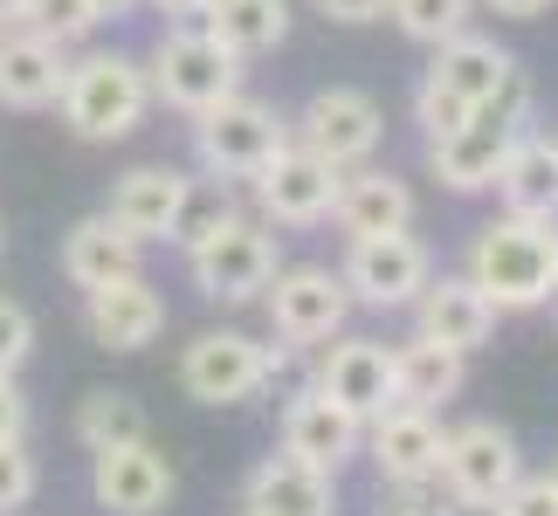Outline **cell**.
<instances>
[{"mask_svg":"<svg viewBox=\"0 0 558 516\" xmlns=\"http://www.w3.org/2000/svg\"><path fill=\"white\" fill-rule=\"evenodd\" d=\"M414 118H421V132H427V138H448V132H462V124L476 118V103L456 97V90H448V83H435V76H421V90H414Z\"/></svg>","mask_w":558,"mask_h":516,"instance_id":"cell-31","label":"cell"},{"mask_svg":"<svg viewBox=\"0 0 558 516\" xmlns=\"http://www.w3.org/2000/svg\"><path fill=\"white\" fill-rule=\"evenodd\" d=\"M379 138H386V118H379V103L366 90H352V83H331V90H317L304 103V118H296V145H311L317 159H331V165H366L379 152Z\"/></svg>","mask_w":558,"mask_h":516,"instance_id":"cell-11","label":"cell"},{"mask_svg":"<svg viewBox=\"0 0 558 516\" xmlns=\"http://www.w3.org/2000/svg\"><path fill=\"white\" fill-rule=\"evenodd\" d=\"M551 152H558V138H551Z\"/></svg>","mask_w":558,"mask_h":516,"instance_id":"cell-45","label":"cell"},{"mask_svg":"<svg viewBox=\"0 0 558 516\" xmlns=\"http://www.w3.org/2000/svg\"><path fill=\"white\" fill-rule=\"evenodd\" d=\"M180 385L201 406H242L263 393V344L248 331H201L180 352Z\"/></svg>","mask_w":558,"mask_h":516,"instance_id":"cell-12","label":"cell"},{"mask_svg":"<svg viewBox=\"0 0 558 516\" xmlns=\"http://www.w3.org/2000/svg\"><path fill=\"white\" fill-rule=\"evenodd\" d=\"M276 269H283L276 262V234L269 221H248V213H228V221H214L207 234L186 242V275L207 304H255Z\"/></svg>","mask_w":558,"mask_h":516,"instance_id":"cell-4","label":"cell"},{"mask_svg":"<svg viewBox=\"0 0 558 516\" xmlns=\"http://www.w3.org/2000/svg\"><path fill=\"white\" fill-rule=\"evenodd\" d=\"M524 118H531V90H524V76H510L504 90L462 124V132L427 138V165H435V180L448 193H489L497 172H504V159H510V145L524 138Z\"/></svg>","mask_w":558,"mask_h":516,"instance_id":"cell-3","label":"cell"},{"mask_svg":"<svg viewBox=\"0 0 558 516\" xmlns=\"http://www.w3.org/2000/svg\"><path fill=\"white\" fill-rule=\"evenodd\" d=\"M186 193H193V180L180 165H132L111 186V207L104 213H111L124 234H138V242H173L180 213H186Z\"/></svg>","mask_w":558,"mask_h":516,"instance_id":"cell-17","label":"cell"},{"mask_svg":"<svg viewBox=\"0 0 558 516\" xmlns=\"http://www.w3.org/2000/svg\"><path fill=\"white\" fill-rule=\"evenodd\" d=\"M338 275H345L352 304H366V310H407L427 290V275H435V255H427V242H414L407 228L359 234V242H345V269H338Z\"/></svg>","mask_w":558,"mask_h":516,"instance_id":"cell-7","label":"cell"},{"mask_svg":"<svg viewBox=\"0 0 558 516\" xmlns=\"http://www.w3.org/2000/svg\"><path fill=\"white\" fill-rule=\"evenodd\" d=\"M441 516H497V503H469V496H448Z\"/></svg>","mask_w":558,"mask_h":516,"instance_id":"cell-42","label":"cell"},{"mask_svg":"<svg viewBox=\"0 0 558 516\" xmlns=\"http://www.w3.org/2000/svg\"><path fill=\"white\" fill-rule=\"evenodd\" d=\"M331 221L345 242L359 234H393V228H414V193H407L400 172H379V165H352L345 180H338V207Z\"/></svg>","mask_w":558,"mask_h":516,"instance_id":"cell-22","label":"cell"},{"mask_svg":"<svg viewBox=\"0 0 558 516\" xmlns=\"http://www.w3.org/2000/svg\"><path fill=\"white\" fill-rule=\"evenodd\" d=\"M263 296H269V324H276V337H290V344H331L338 331H345V317H352L345 275L325 269V262L276 269Z\"/></svg>","mask_w":558,"mask_h":516,"instance_id":"cell-9","label":"cell"},{"mask_svg":"<svg viewBox=\"0 0 558 516\" xmlns=\"http://www.w3.org/2000/svg\"><path fill=\"white\" fill-rule=\"evenodd\" d=\"M41 489V468L28 455V441H0V516H21Z\"/></svg>","mask_w":558,"mask_h":516,"instance_id":"cell-32","label":"cell"},{"mask_svg":"<svg viewBox=\"0 0 558 516\" xmlns=\"http://www.w3.org/2000/svg\"><path fill=\"white\" fill-rule=\"evenodd\" d=\"M145 76H153V97H159V103H173V111L201 118V111H214L221 97L242 90V56L221 49L207 28H186V21H173V28L159 35L153 62H145Z\"/></svg>","mask_w":558,"mask_h":516,"instance_id":"cell-5","label":"cell"},{"mask_svg":"<svg viewBox=\"0 0 558 516\" xmlns=\"http://www.w3.org/2000/svg\"><path fill=\"white\" fill-rule=\"evenodd\" d=\"M359 447H366V420H359L352 406H338L331 393H317V385L290 393V406H283V455L338 476Z\"/></svg>","mask_w":558,"mask_h":516,"instance_id":"cell-14","label":"cell"},{"mask_svg":"<svg viewBox=\"0 0 558 516\" xmlns=\"http://www.w3.org/2000/svg\"><path fill=\"white\" fill-rule=\"evenodd\" d=\"M524 476V455H518V434L497 420H462L448 427V447H441V496H469V503H497L510 482Z\"/></svg>","mask_w":558,"mask_h":516,"instance_id":"cell-10","label":"cell"},{"mask_svg":"<svg viewBox=\"0 0 558 516\" xmlns=\"http://www.w3.org/2000/svg\"><path fill=\"white\" fill-rule=\"evenodd\" d=\"M386 14H393V28H400L407 41L441 49V41H456V35L469 28L476 0H386Z\"/></svg>","mask_w":558,"mask_h":516,"instance_id":"cell-29","label":"cell"},{"mask_svg":"<svg viewBox=\"0 0 558 516\" xmlns=\"http://www.w3.org/2000/svg\"><path fill=\"white\" fill-rule=\"evenodd\" d=\"M145 111H153V76H145L138 56H118V49H97L70 62V83H62V124L90 145H118L132 138Z\"/></svg>","mask_w":558,"mask_h":516,"instance_id":"cell-2","label":"cell"},{"mask_svg":"<svg viewBox=\"0 0 558 516\" xmlns=\"http://www.w3.org/2000/svg\"><path fill=\"white\" fill-rule=\"evenodd\" d=\"M242 509L248 516H338V476H325V468H311L296 455H269L248 468Z\"/></svg>","mask_w":558,"mask_h":516,"instance_id":"cell-21","label":"cell"},{"mask_svg":"<svg viewBox=\"0 0 558 516\" xmlns=\"http://www.w3.org/2000/svg\"><path fill=\"white\" fill-rule=\"evenodd\" d=\"M153 8H159L166 21H193V14H207V0H153Z\"/></svg>","mask_w":558,"mask_h":516,"instance_id":"cell-41","label":"cell"},{"mask_svg":"<svg viewBox=\"0 0 558 516\" xmlns=\"http://www.w3.org/2000/svg\"><path fill=\"white\" fill-rule=\"evenodd\" d=\"M0 21H14V0H0Z\"/></svg>","mask_w":558,"mask_h":516,"instance_id":"cell-43","label":"cell"},{"mask_svg":"<svg viewBox=\"0 0 558 516\" xmlns=\"http://www.w3.org/2000/svg\"><path fill=\"white\" fill-rule=\"evenodd\" d=\"M366 427H373V468H379V482H435L441 476L448 427L427 414V406H386V414H373Z\"/></svg>","mask_w":558,"mask_h":516,"instance_id":"cell-15","label":"cell"},{"mask_svg":"<svg viewBox=\"0 0 558 516\" xmlns=\"http://www.w3.org/2000/svg\"><path fill=\"white\" fill-rule=\"evenodd\" d=\"M138 234H124L111 213H83V221L62 234V275L76 290H104L118 275H138Z\"/></svg>","mask_w":558,"mask_h":516,"instance_id":"cell-23","label":"cell"},{"mask_svg":"<svg viewBox=\"0 0 558 516\" xmlns=\"http://www.w3.org/2000/svg\"><path fill=\"white\" fill-rule=\"evenodd\" d=\"M497 304L469 283V275H427V290L414 296V324H421V337H435V344H448V352H476V344H489L497 337Z\"/></svg>","mask_w":558,"mask_h":516,"instance_id":"cell-19","label":"cell"},{"mask_svg":"<svg viewBox=\"0 0 558 516\" xmlns=\"http://www.w3.org/2000/svg\"><path fill=\"white\" fill-rule=\"evenodd\" d=\"M283 145H290V124L263 97H242V90L193 118V152H201V165L214 180H255Z\"/></svg>","mask_w":558,"mask_h":516,"instance_id":"cell-6","label":"cell"},{"mask_svg":"<svg viewBox=\"0 0 558 516\" xmlns=\"http://www.w3.org/2000/svg\"><path fill=\"white\" fill-rule=\"evenodd\" d=\"M483 8H489V14H510V21H538L551 0H483Z\"/></svg>","mask_w":558,"mask_h":516,"instance_id":"cell-39","label":"cell"},{"mask_svg":"<svg viewBox=\"0 0 558 516\" xmlns=\"http://www.w3.org/2000/svg\"><path fill=\"white\" fill-rule=\"evenodd\" d=\"M70 83V49L49 35H0V111H56Z\"/></svg>","mask_w":558,"mask_h":516,"instance_id":"cell-18","label":"cell"},{"mask_svg":"<svg viewBox=\"0 0 558 516\" xmlns=\"http://www.w3.org/2000/svg\"><path fill=\"white\" fill-rule=\"evenodd\" d=\"M201 28L242 62H255V56H269V49L290 41V0H207Z\"/></svg>","mask_w":558,"mask_h":516,"instance_id":"cell-26","label":"cell"},{"mask_svg":"<svg viewBox=\"0 0 558 516\" xmlns=\"http://www.w3.org/2000/svg\"><path fill=\"white\" fill-rule=\"evenodd\" d=\"M90 489L111 516H159L173 503V462L153 441H118L90 455Z\"/></svg>","mask_w":558,"mask_h":516,"instance_id":"cell-13","label":"cell"},{"mask_svg":"<svg viewBox=\"0 0 558 516\" xmlns=\"http://www.w3.org/2000/svg\"><path fill=\"white\" fill-rule=\"evenodd\" d=\"M83 324L104 352H145L166 331V296L145 275H118L104 290H83Z\"/></svg>","mask_w":558,"mask_h":516,"instance_id":"cell-16","label":"cell"},{"mask_svg":"<svg viewBox=\"0 0 558 516\" xmlns=\"http://www.w3.org/2000/svg\"><path fill=\"white\" fill-rule=\"evenodd\" d=\"M462 379H469V365H462V352H448V344H435V337H407V344H393V406H448L462 393Z\"/></svg>","mask_w":558,"mask_h":516,"instance_id":"cell-24","label":"cell"},{"mask_svg":"<svg viewBox=\"0 0 558 516\" xmlns=\"http://www.w3.org/2000/svg\"><path fill=\"white\" fill-rule=\"evenodd\" d=\"M338 180H345V165L317 159L311 145L290 138L248 186H255V207H263L269 228H325L338 207Z\"/></svg>","mask_w":558,"mask_h":516,"instance_id":"cell-8","label":"cell"},{"mask_svg":"<svg viewBox=\"0 0 558 516\" xmlns=\"http://www.w3.org/2000/svg\"><path fill=\"white\" fill-rule=\"evenodd\" d=\"M296 352H304V344H290V337H269V344H263V385L290 379V372H296Z\"/></svg>","mask_w":558,"mask_h":516,"instance_id":"cell-38","label":"cell"},{"mask_svg":"<svg viewBox=\"0 0 558 516\" xmlns=\"http://www.w3.org/2000/svg\"><path fill=\"white\" fill-rule=\"evenodd\" d=\"M28 434V400H21L14 379H0V441H21Z\"/></svg>","mask_w":558,"mask_h":516,"instance_id":"cell-37","label":"cell"},{"mask_svg":"<svg viewBox=\"0 0 558 516\" xmlns=\"http://www.w3.org/2000/svg\"><path fill=\"white\" fill-rule=\"evenodd\" d=\"M469 283L497 310H538L558 296V221L504 213L469 242Z\"/></svg>","mask_w":558,"mask_h":516,"instance_id":"cell-1","label":"cell"},{"mask_svg":"<svg viewBox=\"0 0 558 516\" xmlns=\"http://www.w3.org/2000/svg\"><path fill=\"white\" fill-rule=\"evenodd\" d=\"M28 352H35V317L14 296H0V379H14L28 365Z\"/></svg>","mask_w":558,"mask_h":516,"instance_id":"cell-33","label":"cell"},{"mask_svg":"<svg viewBox=\"0 0 558 516\" xmlns=\"http://www.w3.org/2000/svg\"><path fill=\"white\" fill-rule=\"evenodd\" d=\"M317 393L352 406L359 420H373L393 406V352L379 337H331L325 365H317Z\"/></svg>","mask_w":558,"mask_h":516,"instance_id":"cell-20","label":"cell"},{"mask_svg":"<svg viewBox=\"0 0 558 516\" xmlns=\"http://www.w3.org/2000/svg\"><path fill=\"white\" fill-rule=\"evenodd\" d=\"M386 489H393V503H386L379 516H441L435 482H386Z\"/></svg>","mask_w":558,"mask_h":516,"instance_id":"cell-35","label":"cell"},{"mask_svg":"<svg viewBox=\"0 0 558 516\" xmlns=\"http://www.w3.org/2000/svg\"><path fill=\"white\" fill-rule=\"evenodd\" d=\"M145 8V0H90V14H97V28H104V21H132Z\"/></svg>","mask_w":558,"mask_h":516,"instance_id":"cell-40","label":"cell"},{"mask_svg":"<svg viewBox=\"0 0 558 516\" xmlns=\"http://www.w3.org/2000/svg\"><path fill=\"white\" fill-rule=\"evenodd\" d=\"M14 28H28V35H49V41H83L97 28V14H90V0H14Z\"/></svg>","mask_w":558,"mask_h":516,"instance_id":"cell-30","label":"cell"},{"mask_svg":"<svg viewBox=\"0 0 558 516\" xmlns=\"http://www.w3.org/2000/svg\"><path fill=\"white\" fill-rule=\"evenodd\" d=\"M0 242H8V234H0Z\"/></svg>","mask_w":558,"mask_h":516,"instance_id":"cell-46","label":"cell"},{"mask_svg":"<svg viewBox=\"0 0 558 516\" xmlns=\"http://www.w3.org/2000/svg\"><path fill=\"white\" fill-rule=\"evenodd\" d=\"M325 21H345V28H366V21H386V0H311Z\"/></svg>","mask_w":558,"mask_h":516,"instance_id":"cell-36","label":"cell"},{"mask_svg":"<svg viewBox=\"0 0 558 516\" xmlns=\"http://www.w3.org/2000/svg\"><path fill=\"white\" fill-rule=\"evenodd\" d=\"M551 482H558V462H551Z\"/></svg>","mask_w":558,"mask_h":516,"instance_id":"cell-44","label":"cell"},{"mask_svg":"<svg viewBox=\"0 0 558 516\" xmlns=\"http://www.w3.org/2000/svg\"><path fill=\"white\" fill-rule=\"evenodd\" d=\"M427 76H435V83H448L456 97H469V103L483 111V103L497 97L510 76H518V56H510V49H497V41H489V35H476V28H462L456 41H441V49H435V70H427Z\"/></svg>","mask_w":558,"mask_h":516,"instance_id":"cell-25","label":"cell"},{"mask_svg":"<svg viewBox=\"0 0 558 516\" xmlns=\"http://www.w3.org/2000/svg\"><path fill=\"white\" fill-rule=\"evenodd\" d=\"M497 516H558V482L551 476H518L497 496Z\"/></svg>","mask_w":558,"mask_h":516,"instance_id":"cell-34","label":"cell"},{"mask_svg":"<svg viewBox=\"0 0 558 516\" xmlns=\"http://www.w3.org/2000/svg\"><path fill=\"white\" fill-rule=\"evenodd\" d=\"M497 193H504V213H531V221H558V152L551 138H518L510 159L497 172Z\"/></svg>","mask_w":558,"mask_h":516,"instance_id":"cell-27","label":"cell"},{"mask_svg":"<svg viewBox=\"0 0 558 516\" xmlns=\"http://www.w3.org/2000/svg\"><path fill=\"white\" fill-rule=\"evenodd\" d=\"M76 441L90 447H118V441H145V406L132 393H111V385H97V393H83L76 406Z\"/></svg>","mask_w":558,"mask_h":516,"instance_id":"cell-28","label":"cell"}]
</instances>
